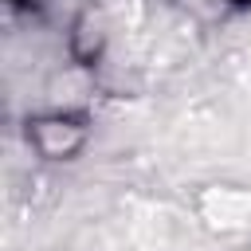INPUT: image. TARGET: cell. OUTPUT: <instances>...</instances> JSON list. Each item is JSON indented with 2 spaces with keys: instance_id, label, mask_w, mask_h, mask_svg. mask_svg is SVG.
Masks as SVG:
<instances>
[{
  "instance_id": "6da1fadb",
  "label": "cell",
  "mask_w": 251,
  "mask_h": 251,
  "mask_svg": "<svg viewBox=\"0 0 251 251\" xmlns=\"http://www.w3.org/2000/svg\"><path fill=\"white\" fill-rule=\"evenodd\" d=\"M27 137L35 141V149H39L43 157H71V153L82 149L86 129H82V122H75V118H39V122H31Z\"/></svg>"
}]
</instances>
